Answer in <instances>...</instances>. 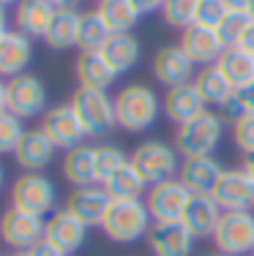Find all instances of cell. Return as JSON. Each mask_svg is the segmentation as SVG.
<instances>
[{
	"instance_id": "cell-11",
	"label": "cell",
	"mask_w": 254,
	"mask_h": 256,
	"mask_svg": "<svg viewBox=\"0 0 254 256\" xmlns=\"http://www.w3.org/2000/svg\"><path fill=\"white\" fill-rule=\"evenodd\" d=\"M39 128L55 142V148L63 150L80 148L85 139V128L71 104H60V106H52L50 112H44V120H41Z\"/></svg>"
},
{
	"instance_id": "cell-51",
	"label": "cell",
	"mask_w": 254,
	"mask_h": 256,
	"mask_svg": "<svg viewBox=\"0 0 254 256\" xmlns=\"http://www.w3.org/2000/svg\"><path fill=\"white\" fill-rule=\"evenodd\" d=\"M14 256H30V251H17Z\"/></svg>"
},
{
	"instance_id": "cell-10",
	"label": "cell",
	"mask_w": 254,
	"mask_h": 256,
	"mask_svg": "<svg viewBox=\"0 0 254 256\" xmlns=\"http://www.w3.org/2000/svg\"><path fill=\"white\" fill-rule=\"evenodd\" d=\"M47 106V88L39 76L20 74L9 79V112L20 120H30L41 114Z\"/></svg>"
},
{
	"instance_id": "cell-16",
	"label": "cell",
	"mask_w": 254,
	"mask_h": 256,
	"mask_svg": "<svg viewBox=\"0 0 254 256\" xmlns=\"http://www.w3.org/2000/svg\"><path fill=\"white\" fill-rule=\"evenodd\" d=\"M180 46L194 60V66L199 63L202 68L205 66H216V60L224 52V44H221L219 33L210 28H202V25H189L186 30H180Z\"/></svg>"
},
{
	"instance_id": "cell-7",
	"label": "cell",
	"mask_w": 254,
	"mask_h": 256,
	"mask_svg": "<svg viewBox=\"0 0 254 256\" xmlns=\"http://www.w3.org/2000/svg\"><path fill=\"white\" fill-rule=\"evenodd\" d=\"M189 202H191V191L175 178L150 186L148 196H145V204H148L153 224H180Z\"/></svg>"
},
{
	"instance_id": "cell-47",
	"label": "cell",
	"mask_w": 254,
	"mask_h": 256,
	"mask_svg": "<svg viewBox=\"0 0 254 256\" xmlns=\"http://www.w3.org/2000/svg\"><path fill=\"white\" fill-rule=\"evenodd\" d=\"M0 30H9V16H6L3 6H0Z\"/></svg>"
},
{
	"instance_id": "cell-20",
	"label": "cell",
	"mask_w": 254,
	"mask_h": 256,
	"mask_svg": "<svg viewBox=\"0 0 254 256\" xmlns=\"http://www.w3.org/2000/svg\"><path fill=\"white\" fill-rule=\"evenodd\" d=\"M221 174H224V169H221V164L213 156H199V158H183L178 180L191 194H213Z\"/></svg>"
},
{
	"instance_id": "cell-52",
	"label": "cell",
	"mask_w": 254,
	"mask_h": 256,
	"mask_svg": "<svg viewBox=\"0 0 254 256\" xmlns=\"http://www.w3.org/2000/svg\"><path fill=\"white\" fill-rule=\"evenodd\" d=\"M205 256H227V254H221V251H216V254H205Z\"/></svg>"
},
{
	"instance_id": "cell-32",
	"label": "cell",
	"mask_w": 254,
	"mask_h": 256,
	"mask_svg": "<svg viewBox=\"0 0 254 256\" xmlns=\"http://www.w3.org/2000/svg\"><path fill=\"white\" fill-rule=\"evenodd\" d=\"M112 38V30L107 28V22L101 20L99 11H88L82 14V25H80V52H101L104 44Z\"/></svg>"
},
{
	"instance_id": "cell-41",
	"label": "cell",
	"mask_w": 254,
	"mask_h": 256,
	"mask_svg": "<svg viewBox=\"0 0 254 256\" xmlns=\"http://www.w3.org/2000/svg\"><path fill=\"white\" fill-rule=\"evenodd\" d=\"M131 3L137 6L140 14H153V11H159L164 6V0H131Z\"/></svg>"
},
{
	"instance_id": "cell-13",
	"label": "cell",
	"mask_w": 254,
	"mask_h": 256,
	"mask_svg": "<svg viewBox=\"0 0 254 256\" xmlns=\"http://www.w3.org/2000/svg\"><path fill=\"white\" fill-rule=\"evenodd\" d=\"M112 196L107 194L104 186H85V188H74L66 199V210L71 216H77L85 226H101L110 212Z\"/></svg>"
},
{
	"instance_id": "cell-35",
	"label": "cell",
	"mask_w": 254,
	"mask_h": 256,
	"mask_svg": "<svg viewBox=\"0 0 254 256\" xmlns=\"http://www.w3.org/2000/svg\"><path fill=\"white\" fill-rule=\"evenodd\" d=\"M197 6H199V0H164V6H161V16H164V22L169 28L186 30L189 25H194Z\"/></svg>"
},
{
	"instance_id": "cell-8",
	"label": "cell",
	"mask_w": 254,
	"mask_h": 256,
	"mask_svg": "<svg viewBox=\"0 0 254 256\" xmlns=\"http://www.w3.org/2000/svg\"><path fill=\"white\" fill-rule=\"evenodd\" d=\"M216 251L227 256H249L254 254V216L249 210L221 212V221L213 232Z\"/></svg>"
},
{
	"instance_id": "cell-37",
	"label": "cell",
	"mask_w": 254,
	"mask_h": 256,
	"mask_svg": "<svg viewBox=\"0 0 254 256\" xmlns=\"http://www.w3.org/2000/svg\"><path fill=\"white\" fill-rule=\"evenodd\" d=\"M28 128L22 126V120L11 112L0 114V153H14L20 139L25 136Z\"/></svg>"
},
{
	"instance_id": "cell-50",
	"label": "cell",
	"mask_w": 254,
	"mask_h": 256,
	"mask_svg": "<svg viewBox=\"0 0 254 256\" xmlns=\"http://www.w3.org/2000/svg\"><path fill=\"white\" fill-rule=\"evenodd\" d=\"M3 182H6V174H3V166H0V191H3Z\"/></svg>"
},
{
	"instance_id": "cell-26",
	"label": "cell",
	"mask_w": 254,
	"mask_h": 256,
	"mask_svg": "<svg viewBox=\"0 0 254 256\" xmlns=\"http://www.w3.org/2000/svg\"><path fill=\"white\" fill-rule=\"evenodd\" d=\"M80 25H82V14L77 8H58L55 20H52V25L44 36V44L58 52L71 50L80 41Z\"/></svg>"
},
{
	"instance_id": "cell-38",
	"label": "cell",
	"mask_w": 254,
	"mask_h": 256,
	"mask_svg": "<svg viewBox=\"0 0 254 256\" xmlns=\"http://www.w3.org/2000/svg\"><path fill=\"white\" fill-rule=\"evenodd\" d=\"M227 14H229V8H227L224 0H199L194 25H202V28H210V30H219V25L224 22Z\"/></svg>"
},
{
	"instance_id": "cell-43",
	"label": "cell",
	"mask_w": 254,
	"mask_h": 256,
	"mask_svg": "<svg viewBox=\"0 0 254 256\" xmlns=\"http://www.w3.org/2000/svg\"><path fill=\"white\" fill-rule=\"evenodd\" d=\"M240 46H243L249 54H254V22H251V28L246 30V36H243V41H240Z\"/></svg>"
},
{
	"instance_id": "cell-55",
	"label": "cell",
	"mask_w": 254,
	"mask_h": 256,
	"mask_svg": "<svg viewBox=\"0 0 254 256\" xmlns=\"http://www.w3.org/2000/svg\"><path fill=\"white\" fill-rule=\"evenodd\" d=\"M99 3H101V0H99Z\"/></svg>"
},
{
	"instance_id": "cell-40",
	"label": "cell",
	"mask_w": 254,
	"mask_h": 256,
	"mask_svg": "<svg viewBox=\"0 0 254 256\" xmlns=\"http://www.w3.org/2000/svg\"><path fill=\"white\" fill-rule=\"evenodd\" d=\"M30 256H66L58 246H52L50 240H39L33 248H30Z\"/></svg>"
},
{
	"instance_id": "cell-3",
	"label": "cell",
	"mask_w": 254,
	"mask_h": 256,
	"mask_svg": "<svg viewBox=\"0 0 254 256\" xmlns=\"http://www.w3.org/2000/svg\"><path fill=\"white\" fill-rule=\"evenodd\" d=\"M153 218L148 212V204L142 199H129V202H112L110 212H107L104 224V234L110 237L112 242H120V246H129V242H137L142 237H148L150 226H153Z\"/></svg>"
},
{
	"instance_id": "cell-5",
	"label": "cell",
	"mask_w": 254,
	"mask_h": 256,
	"mask_svg": "<svg viewBox=\"0 0 254 256\" xmlns=\"http://www.w3.org/2000/svg\"><path fill=\"white\" fill-rule=\"evenodd\" d=\"M178 156L180 153L175 144H167L164 139H148L131 153V166L140 172V178L148 186H156V182L172 180L180 172Z\"/></svg>"
},
{
	"instance_id": "cell-22",
	"label": "cell",
	"mask_w": 254,
	"mask_h": 256,
	"mask_svg": "<svg viewBox=\"0 0 254 256\" xmlns=\"http://www.w3.org/2000/svg\"><path fill=\"white\" fill-rule=\"evenodd\" d=\"M164 114L172 120L175 126H183L189 120H194L197 114H202L208 109V104L202 101V96L197 93L194 82L178 84V88H169L164 96Z\"/></svg>"
},
{
	"instance_id": "cell-30",
	"label": "cell",
	"mask_w": 254,
	"mask_h": 256,
	"mask_svg": "<svg viewBox=\"0 0 254 256\" xmlns=\"http://www.w3.org/2000/svg\"><path fill=\"white\" fill-rule=\"evenodd\" d=\"M96 11L101 14V20L107 22L112 33H131L142 16L131 0H101Z\"/></svg>"
},
{
	"instance_id": "cell-24",
	"label": "cell",
	"mask_w": 254,
	"mask_h": 256,
	"mask_svg": "<svg viewBox=\"0 0 254 256\" xmlns=\"http://www.w3.org/2000/svg\"><path fill=\"white\" fill-rule=\"evenodd\" d=\"M77 79H80V88L110 90L112 82L118 79V71L107 63V58L101 52H80V58H77Z\"/></svg>"
},
{
	"instance_id": "cell-34",
	"label": "cell",
	"mask_w": 254,
	"mask_h": 256,
	"mask_svg": "<svg viewBox=\"0 0 254 256\" xmlns=\"http://www.w3.org/2000/svg\"><path fill=\"white\" fill-rule=\"evenodd\" d=\"M129 161H131V156H126L118 144H101V148H96V180H99V186H104Z\"/></svg>"
},
{
	"instance_id": "cell-48",
	"label": "cell",
	"mask_w": 254,
	"mask_h": 256,
	"mask_svg": "<svg viewBox=\"0 0 254 256\" xmlns=\"http://www.w3.org/2000/svg\"><path fill=\"white\" fill-rule=\"evenodd\" d=\"M246 14H249L251 20H254V0H249V8H246Z\"/></svg>"
},
{
	"instance_id": "cell-17",
	"label": "cell",
	"mask_w": 254,
	"mask_h": 256,
	"mask_svg": "<svg viewBox=\"0 0 254 256\" xmlns=\"http://www.w3.org/2000/svg\"><path fill=\"white\" fill-rule=\"evenodd\" d=\"M148 248L153 256H189L194 234L183 224H153L148 232Z\"/></svg>"
},
{
	"instance_id": "cell-36",
	"label": "cell",
	"mask_w": 254,
	"mask_h": 256,
	"mask_svg": "<svg viewBox=\"0 0 254 256\" xmlns=\"http://www.w3.org/2000/svg\"><path fill=\"white\" fill-rule=\"evenodd\" d=\"M251 16L246 14V11H229V14L224 16V22L219 25V38L221 44H224V50H229V46H240V41H243L246 30L251 28Z\"/></svg>"
},
{
	"instance_id": "cell-15",
	"label": "cell",
	"mask_w": 254,
	"mask_h": 256,
	"mask_svg": "<svg viewBox=\"0 0 254 256\" xmlns=\"http://www.w3.org/2000/svg\"><path fill=\"white\" fill-rule=\"evenodd\" d=\"M44 240H50L52 246H58L66 256H71L85 246V240H88V226L63 207V210L52 212V218L47 221Z\"/></svg>"
},
{
	"instance_id": "cell-12",
	"label": "cell",
	"mask_w": 254,
	"mask_h": 256,
	"mask_svg": "<svg viewBox=\"0 0 254 256\" xmlns=\"http://www.w3.org/2000/svg\"><path fill=\"white\" fill-rule=\"evenodd\" d=\"M216 204L224 212H240L254 207V180L243 169H224L221 180L216 182L213 194Z\"/></svg>"
},
{
	"instance_id": "cell-31",
	"label": "cell",
	"mask_w": 254,
	"mask_h": 256,
	"mask_svg": "<svg viewBox=\"0 0 254 256\" xmlns=\"http://www.w3.org/2000/svg\"><path fill=\"white\" fill-rule=\"evenodd\" d=\"M104 188L112 196V202H129V199H140L142 194H148L150 186L140 178V172H137L129 161L123 169H118V172L104 182Z\"/></svg>"
},
{
	"instance_id": "cell-1",
	"label": "cell",
	"mask_w": 254,
	"mask_h": 256,
	"mask_svg": "<svg viewBox=\"0 0 254 256\" xmlns=\"http://www.w3.org/2000/svg\"><path fill=\"white\" fill-rule=\"evenodd\" d=\"M159 114H161V101L150 84H140V82L126 84L115 96V118H118V126L123 131H131V134L148 131L150 126H156Z\"/></svg>"
},
{
	"instance_id": "cell-44",
	"label": "cell",
	"mask_w": 254,
	"mask_h": 256,
	"mask_svg": "<svg viewBox=\"0 0 254 256\" xmlns=\"http://www.w3.org/2000/svg\"><path fill=\"white\" fill-rule=\"evenodd\" d=\"M229 11H246L249 8V0H224Z\"/></svg>"
},
{
	"instance_id": "cell-21",
	"label": "cell",
	"mask_w": 254,
	"mask_h": 256,
	"mask_svg": "<svg viewBox=\"0 0 254 256\" xmlns=\"http://www.w3.org/2000/svg\"><path fill=\"white\" fill-rule=\"evenodd\" d=\"M55 6L50 0H20L14 11V25L28 38H44L55 20Z\"/></svg>"
},
{
	"instance_id": "cell-25",
	"label": "cell",
	"mask_w": 254,
	"mask_h": 256,
	"mask_svg": "<svg viewBox=\"0 0 254 256\" xmlns=\"http://www.w3.org/2000/svg\"><path fill=\"white\" fill-rule=\"evenodd\" d=\"M63 178L74 188L85 186H99L96 180V148L90 144H80L74 150H66L63 156Z\"/></svg>"
},
{
	"instance_id": "cell-29",
	"label": "cell",
	"mask_w": 254,
	"mask_h": 256,
	"mask_svg": "<svg viewBox=\"0 0 254 256\" xmlns=\"http://www.w3.org/2000/svg\"><path fill=\"white\" fill-rule=\"evenodd\" d=\"M216 66H219V71L227 76V82L232 88H240V84L254 79V54H249L243 46H229V50H224L221 58L216 60Z\"/></svg>"
},
{
	"instance_id": "cell-23",
	"label": "cell",
	"mask_w": 254,
	"mask_h": 256,
	"mask_svg": "<svg viewBox=\"0 0 254 256\" xmlns=\"http://www.w3.org/2000/svg\"><path fill=\"white\" fill-rule=\"evenodd\" d=\"M33 58V38L22 36L20 30H9L0 41V76H20L25 74Z\"/></svg>"
},
{
	"instance_id": "cell-18",
	"label": "cell",
	"mask_w": 254,
	"mask_h": 256,
	"mask_svg": "<svg viewBox=\"0 0 254 256\" xmlns=\"http://www.w3.org/2000/svg\"><path fill=\"white\" fill-rule=\"evenodd\" d=\"M221 207L216 204V199L210 194H191V202L183 212V226L194 234V240H205V237H213L216 226L221 221Z\"/></svg>"
},
{
	"instance_id": "cell-45",
	"label": "cell",
	"mask_w": 254,
	"mask_h": 256,
	"mask_svg": "<svg viewBox=\"0 0 254 256\" xmlns=\"http://www.w3.org/2000/svg\"><path fill=\"white\" fill-rule=\"evenodd\" d=\"M240 169H243V172L254 180V153H249V156L243 158V166H240Z\"/></svg>"
},
{
	"instance_id": "cell-14",
	"label": "cell",
	"mask_w": 254,
	"mask_h": 256,
	"mask_svg": "<svg viewBox=\"0 0 254 256\" xmlns=\"http://www.w3.org/2000/svg\"><path fill=\"white\" fill-rule=\"evenodd\" d=\"M153 76L156 82H161L164 88H178L194 79V60L183 52L180 44H169L161 46L153 54Z\"/></svg>"
},
{
	"instance_id": "cell-53",
	"label": "cell",
	"mask_w": 254,
	"mask_h": 256,
	"mask_svg": "<svg viewBox=\"0 0 254 256\" xmlns=\"http://www.w3.org/2000/svg\"><path fill=\"white\" fill-rule=\"evenodd\" d=\"M6 33H9V30H0V41H3V36H6Z\"/></svg>"
},
{
	"instance_id": "cell-2",
	"label": "cell",
	"mask_w": 254,
	"mask_h": 256,
	"mask_svg": "<svg viewBox=\"0 0 254 256\" xmlns=\"http://www.w3.org/2000/svg\"><path fill=\"white\" fill-rule=\"evenodd\" d=\"M221 134H224V118L210 112V109H205L194 120L178 126V131H175V148H178V153L183 158L210 156L219 148Z\"/></svg>"
},
{
	"instance_id": "cell-49",
	"label": "cell",
	"mask_w": 254,
	"mask_h": 256,
	"mask_svg": "<svg viewBox=\"0 0 254 256\" xmlns=\"http://www.w3.org/2000/svg\"><path fill=\"white\" fill-rule=\"evenodd\" d=\"M14 3H20V0H0V6H3V8H6V6H14Z\"/></svg>"
},
{
	"instance_id": "cell-28",
	"label": "cell",
	"mask_w": 254,
	"mask_h": 256,
	"mask_svg": "<svg viewBox=\"0 0 254 256\" xmlns=\"http://www.w3.org/2000/svg\"><path fill=\"white\" fill-rule=\"evenodd\" d=\"M194 88H197V93L202 96V101L205 104H213V106H224L227 98L232 96V84L227 82V76L219 71V66H205V68H199L197 74H194Z\"/></svg>"
},
{
	"instance_id": "cell-19",
	"label": "cell",
	"mask_w": 254,
	"mask_h": 256,
	"mask_svg": "<svg viewBox=\"0 0 254 256\" xmlns=\"http://www.w3.org/2000/svg\"><path fill=\"white\" fill-rule=\"evenodd\" d=\"M55 150H58L55 142L41 128H30V131H25V136L20 139V144H17L14 158L25 172H41V169H47L52 164Z\"/></svg>"
},
{
	"instance_id": "cell-42",
	"label": "cell",
	"mask_w": 254,
	"mask_h": 256,
	"mask_svg": "<svg viewBox=\"0 0 254 256\" xmlns=\"http://www.w3.org/2000/svg\"><path fill=\"white\" fill-rule=\"evenodd\" d=\"M9 112V82L0 79V114Z\"/></svg>"
},
{
	"instance_id": "cell-9",
	"label": "cell",
	"mask_w": 254,
	"mask_h": 256,
	"mask_svg": "<svg viewBox=\"0 0 254 256\" xmlns=\"http://www.w3.org/2000/svg\"><path fill=\"white\" fill-rule=\"evenodd\" d=\"M44 229H47L44 218L30 216V212L17 210V207H9L0 216V237L14 251H30L39 240H44Z\"/></svg>"
},
{
	"instance_id": "cell-33",
	"label": "cell",
	"mask_w": 254,
	"mask_h": 256,
	"mask_svg": "<svg viewBox=\"0 0 254 256\" xmlns=\"http://www.w3.org/2000/svg\"><path fill=\"white\" fill-rule=\"evenodd\" d=\"M249 114H254V79L240 84V88H235L232 96L227 98V104L221 106V118L229 126H235L238 120L249 118Z\"/></svg>"
},
{
	"instance_id": "cell-46",
	"label": "cell",
	"mask_w": 254,
	"mask_h": 256,
	"mask_svg": "<svg viewBox=\"0 0 254 256\" xmlns=\"http://www.w3.org/2000/svg\"><path fill=\"white\" fill-rule=\"evenodd\" d=\"M50 3L55 6V8H77L80 0H50Z\"/></svg>"
},
{
	"instance_id": "cell-27",
	"label": "cell",
	"mask_w": 254,
	"mask_h": 256,
	"mask_svg": "<svg viewBox=\"0 0 254 256\" xmlns=\"http://www.w3.org/2000/svg\"><path fill=\"white\" fill-rule=\"evenodd\" d=\"M101 54H104L107 63H110L118 74H126V71H131L140 63L142 46H140V41H137L134 33H112V38L104 44Z\"/></svg>"
},
{
	"instance_id": "cell-54",
	"label": "cell",
	"mask_w": 254,
	"mask_h": 256,
	"mask_svg": "<svg viewBox=\"0 0 254 256\" xmlns=\"http://www.w3.org/2000/svg\"><path fill=\"white\" fill-rule=\"evenodd\" d=\"M249 256H254V254H249Z\"/></svg>"
},
{
	"instance_id": "cell-4",
	"label": "cell",
	"mask_w": 254,
	"mask_h": 256,
	"mask_svg": "<svg viewBox=\"0 0 254 256\" xmlns=\"http://www.w3.org/2000/svg\"><path fill=\"white\" fill-rule=\"evenodd\" d=\"M71 106H74L77 118L85 128V136H107L115 126V98L107 96V90H88V88H77L71 96Z\"/></svg>"
},
{
	"instance_id": "cell-6",
	"label": "cell",
	"mask_w": 254,
	"mask_h": 256,
	"mask_svg": "<svg viewBox=\"0 0 254 256\" xmlns=\"http://www.w3.org/2000/svg\"><path fill=\"white\" fill-rule=\"evenodd\" d=\"M55 202H58L55 182L50 178H44L41 172H25L11 186V207L25 210L30 216L44 218L47 212H52Z\"/></svg>"
},
{
	"instance_id": "cell-39",
	"label": "cell",
	"mask_w": 254,
	"mask_h": 256,
	"mask_svg": "<svg viewBox=\"0 0 254 256\" xmlns=\"http://www.w3.org/2000/svg\"><path fill=\"white\" fill-rule=\"evenodd\" d=\"M232 139H235V144H238L246 156L254 153V114L238 120V123L232 126Z\"/></svg>"
}]
</instances>
